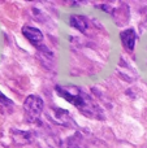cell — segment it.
I'll list each match as a JSON object with an SVG mask.
<instances>
[{
  "label": "cell",
  "mask_w": 147,
  "mask_h": 148,
  "mask_svg": "<svg viewBox=\"0 0 147 148\" xmlns=\"http://www.w3.org/2000/svg\"><path fill=\"white\" fill-rule=\"evenodd\" d=\"M121 42L124 44L125 48H128L129 51H132L134 48V44H135V38H137V34L133 29H128V30L122 31L121 33Z\"/></svg>",
  "instance_id": "277c9868"
},
{
  "label": "cell",
  "mask_w": 147,
  "mask_h": 148,
  "mask_svg": "<svg viewBox=\"0 0 147 148\" xmlns=\"http://www.w3.org/2000/svg\"><path fill=\"white\" fill-rule=\"evenodd\" d=\"M70 25L73 27H76L77 30L80 31H86V29L89 27V23H87V20H86L83 16H78V14H73L70 16Z\"/></svg>",
  "instance_id": "5b68a950"
},
{
  "label": "cell",
  "mask_w": 147,
  "mask_h": 148,
  "mask_svg": "<svg viewBox=\"0 0 147 148\" xmlns=\"http://www.w3.org/2000/svg\"><path fill=\"white\" fill-rule=\"evenodd\" d=\"M22 34L25 38H27L29 42L34 44V46H38L39 43L43 42V34L39 29L36 27H31V26H23L22 27Z\"/></svg>",
  "instance_id": "3957f363"
},
{
  "label": "cell",
  "mask_w": 147,
  "mask_h": 148,
  "mask_svg": "<svg viewBox=\"0 0 147 148\" xmlns=\"http://www.w3.org/2000/svg\"><path fill=\"white\" fill-rule=\"evenodd\" d=\"M0 103H1V104H5V105H12V101H10L1 91H0Z\"/></svg>",
  "instance_id": "8992f818"
},
{
  "label": "cell",
  "mask_w": 147,
  "mask_h": 148,
  "mask_svg": "<svg viewBox=\"0 0 147 148\" xmlns=\"http://www.w3.org/2000/svg\"><path fill=\"white\" fill-rule=\"evenodd\" d=\"M23 109H25V117L29 122L36 121L43 110V100L36 95H30L23 103Z\"/></svg>",
  "instance_id": "7a4b0ae2"
},
{
  "label": "cell",
  "mask_w": 147,
  "mask_h": 148,
  "mask_svg": "<svg viewBox=\"0 0 147 148\" xmlns=\"http://www.w3.org/2000/svg\"><path fill=\"white\" fill-rule=\"evenodd\" d=\"M56 92L60 95L61 97H64L67 101H69L70 104L76 105L77 108H80L81 112H85L89 109V104H91L90 103V99H89L87 96H86L85 94H82V92L80 91H69L68 88H65V87H60L57 86L56 87Z\"/></svg>",
  "instance_id": "6da1fadb"
}]
</instances>
